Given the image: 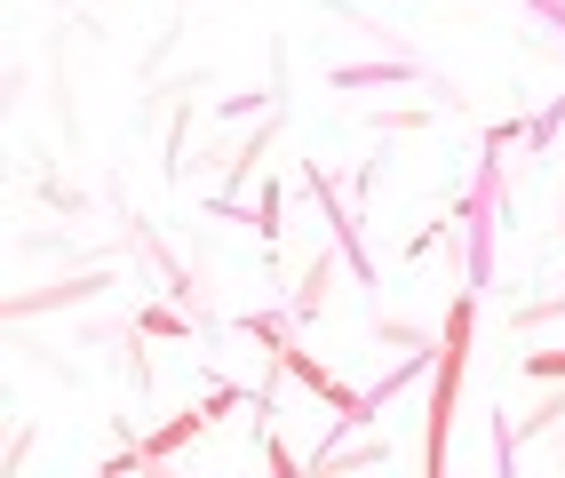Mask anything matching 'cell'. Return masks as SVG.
Here are the masks:
<instances>
[{"label": "cell", "mask_w": 565, "mask_h": 478, "mask_svg": "<svg viewBox=\"0 0 565 478\" xmlns=\"http://www.w3.org/2000/svg\"><path fill=\"white\" fill-rule=\"evenodd\" d=\"M470 327H478V287H462L455 311H446V327H438L430 415H423V470H430V478L455 463V399H462V375H470Z\"/></svg>", "instance_id": "6da1fadb"}, {"label": "cell", "mask_w": 565, "mask_h": 478, "mask_svg": "<svg viewBox=\"0 0 565 478\" xmlns=\"http://www.w3.org/2000/svg\"><path fill=\"white\" fill-rule=\"evenodd\" d=\"M295 176L311 183V200H319V215H327V240L343 247V264H351V279H359V287H374V264H366V240H359V208H343V192H334V176H327V160H303Z\"/></svg>", "instance_id": "7a4b0ae2"}, {"label": "cell", "mask_w": 565, "mask_h": 478, "mask_svg": "<svg viewBox=\"0 0 565 478\" xmlns=\"http://www.w3.org/2000/svg\"><path fill=\"white\" fill-rule=\"evenodd\" d=\"M207 215H223V224H247V232H263V255H271L279 247V232H287V200H279V183L271 176H263V200L247 208V200H207Z\"/></svg>", "instance_id": "3957f363"}, {"label": "cell", "mask_w": 565, "mask_h": 478, "mask_svg": "<svg viewBox=\"0 0 565 478\" xmlns=\"http://www.w3.org/2000/svg\"><path fill=\"white\" fill-rule=\"evenodd\" d=\"M96 296H111V272H104V264L41 287V296H9V319H41V311H64V304H96Z\"/></svg>", "instance_id": "277c9868"}, {"label": "cell", "mask_w": 565, "mask_h": 478, "mask_svg": "<svg viewBox=\"0 0 565 478\" xmlns=\"http://www.w3.org/2000/svg\"><path fill=\"white\" fill-rule=\"evenodd\" d=\"M334 272H351V264H343V247L327 240V247L311 255V264H303V279H295V296H287V319H295V327H311V319L327 311V287H334Z\"/></svg>", "instance_id": "5b68a950"}, {"label": "cell", "mask_w": 565, "mask_h": 478, "mask_svg": "<svg viewBox=\"0 0 565 478\" xmlns=\"http://www.w3.org/2000/svg\"><path fill=\"white\" fill-rule=\"evenodd\" d=\"M398 81H423V64H414V56H374V64H334V72H327V88H343V96H359V88H398Z\"/></svg>", "instance_id": "8992f818"}, {"label": "cell", "mask_w": 565, "mask_h": 478, "mask_svg": "<svg viewBox=\"0 0 565 478\" xmlns=\"http://www.w3.org/2000/svg\"><path fill=\"white\" fill-rule=\"evenodd\" d=\"M271 136H279V120H271V113H263V128H255V136L239 144V152H232V160H223V183H215V192H223V200H239V192H247V183H255V168H263V152H271Z\"/></svg>", "instance_id": "52a82bcc"}, {"label": "cell", "mask_w": 565, "mask_h": 478, "mask_svg": "<svg viewBox=\"0 0 565 478\" xmlns=\"http://www.w3.org/2000/svg\"><path fill=\"white\" fill-rule=\"evenodd\" d=\"M383 463H391L383 438H359V447L343 438V447H319V455H311V470H319V478H334V470H383Z\"/></svg>", "instance_id": "ba28073f"}, {"label": "cell", "mask_w": 565, "mask_h": 478, "mask_svg": "<svg viewBox=\"0 0 565 478\" xmlns=\"http://www.w3.org/2000/svg\"><path fill=\"white\" fill-rule=\"evenodd\" d=\"M557 128H565V96H550L534 120H525V152H557Z\"/></svg>", "instance_id": "9c48e42d"}, {"label": "cell", "mask_w": 565, "mask_h": 478, "mask_svg": "<svg viewBox=\"0 0 565 478\" xmlns=\"http://www.w3.org/2000/svg\"><path fill=\"white\" fill-rule=\"evenodd\" d=\"M518 375L525 383H565V343L557 351H518Z\"/></svg>", "instance_id": "30bf717a"}, {"label": "cell", "mask_w": 565, "mask_h": 478, "mask_svg": "<svg viewBox=\"0 0 565 478\" xmlns=\"http://www.w3.org/2000/svg\"><path fill=\"white\" fill-rule=\"evenodd\" d=\"M518 9H534L550 32H565V0H518Z\"/></svg>", "instance_id": "8fae6325"}]
</instances>
